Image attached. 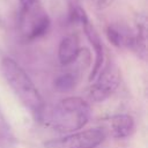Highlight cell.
Segmentation results:
<instances>
[{
    "label": "cell",
    "mask_w": 148,
    "mask_h": 148,
    "mask_svg": "<svg viewBox=\"0 0 148 148\" xmlns=\"http://www.w3.org/2000/svg\"><path fill=\"white\" fill-rule=\"evenodd\" d=\"M1 72L20 101L38 118H42V114L45 111V104L27 72L9 57H5L1 60Z\"/></svg>",
    "instance_id": "6da1fadb"
},
{
    "label": "cell",
    "mask_w": 148,
    "mask_h": 148,
    "mask_svg": "<svg viewBox=\"0 0 148 148\" xmlns=\"http://www.w3.org/2000/svg\"><path fill=\"white\" fill-rule=\"evenodd\" d=\"M90 118V106L81 97L61 99L47 114V124L58 132L72 133L81 130Z\"/></svg>",
    "instance_id": "7a4b0ae2"
},
{
    "label": "cell",
    "mask_w": 148,
    "mask_h": 148,
    "mask_svg": "<svg viewBox=\"0 0 148 148\" xmlns=\"http://www.w3.org/2000/svg\"><path fill=\"white\" fill-rule=\"evenodd\" d=\"M50 17L39 2L29 8H20L18 27L25 39L32 40L44 36L50 28Z\"/></svg>",
    "instance_id": "3957f363"
},
{
    "label": "cell",
    "mask_w": 148,
    "mask_h": 148,
    "mask_svg": "<svg viewBox=\"0 0 148 148\" xmlns=\"http://www.w3.org/2000/svg\"><path fill=\"white\" fill-rule=\"evenodd\" d=\"M105 139V133L101 128H91L74 132L56 140L47 141L46 148H95Z\"/></svg>",
    "instance_id": "277c9868"
},
{
    "label": "cell",
    "mask_w": 148,
    "mask_h": 148,
    "mask_svg": "<svg viewBox=\"0 0 148 148\" xmlns=\"http://www.w3.org/2000/svg\"><path fill=\"white\" fill-rule=\"evenodd\" d=\"M98 74L96 82L89 91V97L94 102H103L109 98L120 83V72L112 64H109Z\"/></svg>",
    "instance_id": "5b68a950"
},
{
    "label": "cell",
    "mask_w": 148,
    "mask_h": 148,
    "mask_svg": "<svg viewBox=\"0 0 148 148\" xmlns=\"http://www.w3.org/2000/svg\"><path fill=\"white\" fill-rule=\"evenodd\" d=\"M82 27H83V30H84V34H86L88 40L90 42V44L92 45V47L95 50V61H94V66H92L91 73L89 75V81H91L98 75V73L101 72V68L103 66V62H104V47H103V44H102V40H101V37H99L98 32L96 31L95 27L90 23V21L86 22Z\"/></svg>",
    "instance_id": "8992f818"
},
{
    "label": "cell",
    "mask_w": 148,
    "mask_h": 148,
    "mask_svg": "<svg viewBox=\"0 0 148 148\" xmlns=\"http://www.w3.org/2000/svg\"><path fill=\"white\" fill-rule=\"evenodd\" d=\"M106 37L111 44L117 47L132 49L134 44V32H132L127 27L113 23L106 28Z\"/></svg>",
    "instance_id": "52a82bcc"
},
{
    "label": "cell",
    "mask_w": 148,
    "mask_h": 148,
    "mask_svg": "<svg viewBox=\"0 0 148 148\" xmlns=\"http://www.w3.org/2000/svg\"><path fill=\"white\" fill-rule=\"evenodd\" d=\"M80 52L79 38L75 35H68L64 37L59 44L58 49V59L62 66L72 65Z\"/></svg>",
    "instance_id": "ba28073f"
},
{
    "label": "cell",
    "mask_w": 148,
    "mask_h": 148,
    "mask_svg": "<svg viewBox=\"0 0 148 148\" xmlns=\"http://www.w3.org/2000/svg\"><path fill=\"white\" fill-rule=\"evenodd\" d=\"M135 128L134 119L132 116L126 113L114 114L110 119V130L113 138L124 139L130 136Z\"/></svg>",
    "instance_id": "9c48e42d"
},
{
    "label": "cell",
    "mask_w": 148,
    "mask_h": 148,
    "mask_svg": "<svg viewBox=\"0 0 148 148\" xmlns=\"http://www.w3.org/2000/svg\"><path fill=\"white\" fill-rule=\"evenodd\" d=\"M139 57L146 59L147 56V17L145 14L140 13L135 17V32H134V44L132 47Z\"/></svg>",
    "instance_id": "30bf717a"
},
{
    "label": "cell",
    "mask_w": 148,
    "mask_h": 148,
    "mask_svg": "<svg viewBox=\"0 0 148 148\" xmlns=\"http://www.w3.org/2000/svg\"><path fill=\"white\" fill-rule=\"evenodd\" d=\"M76 75L72 72L62 73L54 80V88L60 92H67L75 88L76 86Z\"/></svg>",
    "instance_id": "8fae6325"
},
{
    "label": "cell",
    "mask_w": 148,
    "mask_h": 148,
    "mask_svg": "<svg viewBox=\"0 0 148 148\" xmlns=\"http://www.w3.org/2000/svg\"><path fill=\"white\" fill-rule=\"evenodd\" d=\"M13 142H14L13 133L10 131V127H9L6 118L3 117V114L0 110V145L5 148H9V147H12Z\"/></svg>",
    "instance_id": "7c38bea8"
},
{
    "label": "cell",
    "mask_w": 148,
    "mask_h": 148,
    "mask_svg": "<svg viewBox=\"0 0 148 148\" xmlns=\"http://www.w3.org/2000/svg\"><path fill=\"white\" fill-rule=\"evenodd\" d=\"M69 21L74 22V23H80V24H84L86 22L89 21L86 12L77 5H72L71 9H69Z\"/></svg>",
    "instance_id": "4fadbf2b"
},
{
    "label": "cell",
    "mask_w": 148,
    "mask_h": 148,
    "mask_svg": "<svg viewBox=\"0 0 148 148\" xmlns=\"http://www.w3.org/2000/svg\"><path fill=\"white\" fill-rule=\"evenodd\" d=\"M18 1L21 5L20 8H29V7H32L39 2L38 0H18Z\"/></svg>",
    "instance_id": "5bb4252c"
},
{
    "label": "cell",
    "mask_w": 148,
    "mask_h": 148,
    "mask_svg": "<svg viewBox=\"0 0 148 148\" xmlns=\"http://www.w3.org/2000/svg\"><path fill=\"white\" fill-rule=\"evenodd\" d=\"M114 0H96V3H97V7L101 8V9H104V8H108L109 6L112 5Z\"/></svg>",
    "instance_id": "9a60e30c"
},
{
    "label": "cell",
    "mask_w": 148,
    "mask_h": 148,
    "mask_svg": "<svg viewBox=\"0 0 148 148\" xmlns=\"http://www.w3.org/2000/svg\"><path fill=\"white\" fill-rule=\"evenodd\" d=\"M0 24H1V15H0Z\"/></svg>",
    "instance_id": "2e32d148"
}]
</instances>
